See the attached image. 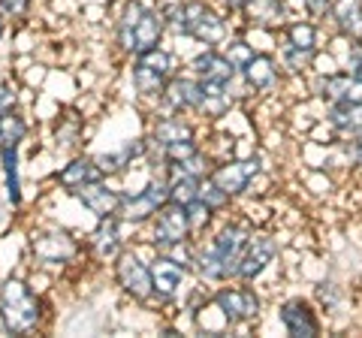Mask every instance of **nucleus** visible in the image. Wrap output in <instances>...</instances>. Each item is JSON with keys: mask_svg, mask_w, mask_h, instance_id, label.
Segmentation results:
<instances>
[{"mask_svg": "<svg viewBox=\"0 0 362 338\" xmlns=\"http://www.w3.org/2000/svg\"><path fill=\"white\" fill-rule=\"evenodd\" d=\"M317 299H320V305L326 311H335L338 305H341V299H344V287H338L335 281H323V284L317 287Z\"/></svg>", "mask_w": 362, "mask_h": 338, "instance_id": "obj_37", "label": "nucleus"}, {"mask_svg": "<svg viewBox=\"0 0 362 338\" xmlns=\"http://www.w3.org/2000/svg\"><path fill=\"white\" fill-rule=\"evenodd\" d=\"M187 269L173 263L169 257L157 254L151 260V290H154V302L157 305H169V302L178 299L181 287H185Z\"/></svg>", "mask_w": 362, "mask_h": 338, "instance_id": "obj_18", "label": "nucleus"}, {"mask_svg": "<svg viewBox=\"0 0 362 338\" xmlns=\"http://www.w3.org/2000/svg\"><path fill=\"white\" fill-rule=\"evenodd\" d=\"M4 33H6V18L0 16V40H4Z\"/></svg>", "mask_w": 362, "mask_h": 338, "instance_id": "obj_44", "label": "nucleus"}, {"mask_svg": "<svg viewBox=\"0 0 362 338\" xmlns=\"http://www.w3.org/2000/svg\"><path fill=\"white\" fill-rule=\"evenodd\" d=\"M73 197L78 199V206H82L85 211H90V215H94L97 221H103V218H118L124 190L112 187L106 178H97V182H90V185H85V187H78Z\"/></svg>", "mask_w": 362, "mask_h": 338, "instance_id": "obj_16", "label": "nucleus"}, {"mask_svg": "<svg viewBox=\"0 0 362 338\" xmlns=\"http://www.w3.org/2000/svg\"><path fill=\"white\" fill-rule=\"evenodd\" d=\"M112 278H115L118 290L127 299L139 302V305H151L154 290H151V263H145L136 251H124L112 260Z\"/></svg>", "mask_w": 362, "mask_h": 338, "instance_id": "obj_7", "label": "nucleus"}, {"mask_svg": "<svg viewBox=\"0 0 362 338\" xmlns=\"http://www.w3.org/2000/svg\"><path fill=\"white\" fill-rule=\"evenodd\" d=\"M314 94L320 97L326 106H332V103H362V78L341 70V66H335V70L317 73Z\"/></svg>", "mask_w": 362, "mask_h": 338, "instance_id": "obj_12", "label": "nucleus"}, {"mask_svg": "<svg viewBox=\"0 0 362 338\" xmlns=\"http://www.w3.org/2000/svg\"><path fill=\"white\" fill-rule=\"evenodd\" d=\"M281 251L278 239L272 233H251V239L245 245V254L239 260V269H235V281H247V284H254V281L266 272V269L275 263V257Z\"/></svg>", "mask_w": 362, "mask_h": 338, "instance_id": "obj_11", "label": "nucleus"}, {"mask_svg": "<svg viewBox=\"0 0 362 338\" xmlns=\"http://www.w3.org/2000/svg\"><path fill=\"white\" fill-rule=\"evenodd\" d=\"M169 202V178L160 173L154 175L142 190H133V194L121 197V209H118V221L127 223V227H145L157 209Z\"/></svg>", "mask_w": 362, "mask_h": 338, "instance_id": "obj_6", "label": "nucleus"}, {"mask_svg": "<svg viewBox=\"0 0 362 338\" xmlns=\"http://www.w3.org/2000/svg\"><path fill=\"white\" fill-rule=\"evenodd\" d=\"M157 4H160V0H157Z\"/></svg>", "mask_w": 362, "mask_h": 338, "instance_id": "obj_45", "label": "nucleus"}, {"mask_svg": "<svg viewBox=\"0 0 362 338\" xmlns=\"http://www.w3.org/2000/svg\"><path fill=\"white\" fill-rule=\"evenodd\" d=\"M199 182H202V178H187V175L169 178V202H178V206H194V202L199 199Z\"/></svg>", "mask_w": 362, "mask_h": 338, "instance_id": "obj_32", "label": "nucleus"}, {"mask_svg": "<svg viewBox=\"0 0 362 338\" xmlns=\"http://www.w3.org/2000/svg\"><path fill=\"white\" fill-rule=\"evenodd\" d=\"M214 308L221 311V317L226 320V326H245L254 323L259 314H263V296L247 284V281H223V284L214 287L211 293Z\"/></svg>", "mask_w": 362, "mask_h": 338, "instance_id": "obj_4", "label": "nucleus"}, {"mask_svg": "<svg viewBox=\"0 0 362 338\" xmlns=\"http://www.w3.org/2000/svg\"><path fill=\"white\" fill-rule=\"evenodd\" d=\"M187 73L197 76L199 82H221V85H235V78H239V70L226 61L221 49H202L197 58H190Z\"/></svg>", "mask_w": 362, "mask_h": 338, "instance_id": "obj_21", "label": "nucleus"}, {"mask_svg": "<svg viewBox=\"0 0 362 338\" xmlns=\"http://www.w3.org/2000/svg\"><path fill=\"white\" fill-rule=\"evenodd\" d=\"M323 121L338 139H354L362 133V103H332V106H326Z\"/></svg>", "mask_w": 362, "mask_h": 338, "instance_id": "obj_26", "label": "nucleus"}, {"mask_svg": "<svg viewBox=\"0 0 362 338\" xmlns=\"http://www.w3.org/2000/svg\"><path fill=\"white\" fill-rule=\"evenodd\" d=\"M320 21L314 18H290L284 28H281V37H284V42H293V46H305V49H317L320 46Z\"/></svg>", "mask_w": 362, "mask_h": 338, "instance_id": "obj_29", "label": "nucleus"}, {"mask_svg": "<svg viewBox=\"0 0 362 338\" xmlns=\"http://www.w3.org/2000/svg\"><path fill=\"white\" fill-rule=\"evenodd\" d=\"M173 76H175V54L163 46L133 54L130 61V85L136 97L142 100H157Z\"/></svg>", "mask_w": 362, "mask_h": 338, "instance_id": "obj_3", "label": "nucleus"}, {"mask_svg": "<svg viewBox=\"0 0 362 338\" xmlns=\"http://www.w3.org/2000/svg\"><path fill=\"white\" fill-rule=\"evenodd\" d=\"M28 251L37 266H70L82 257V242L76 239L70 230L61 227H40L30 233Z\"/></svg>", "mask_w": 362, "mask_h": 338, "instance_id": "obj_5", "label": "nucleus"}, {"mask_svg": "<svg viewBox=\"0 0 362 338\" xmlns=\"http://www.w3.org/2000/svg\"><path fill=\"white\" fill-rule=\"evenodd\" d=\"M332 4H335V0H299L302 16H308V18H314V21H329Z\"/></svg>", "mask_w": 362, "mask_h": 338, "instance_id": "obj_40", "label": "nucleus"}, {"mask_svg": "<svg viewBox=\"0 0 362 338\" xmlns=\"http://www.w3.org/2000/svg\"><path fill=\"white\" fill-rule=\"evenodd\" d=\"M211 4H214V6H218V9H221V13H226V16H230V18H233V16H239V13H242V9H245L247 4H251V0H211Z\"/></svg>", "mask_w": 362, "mask_h": 338, "instance_id": "obj_42", "label": "nucleus"}, {"mask_svg": "<svg viewBox=\"0 0 362 338\" xmlns=\"http://www.w3.org/2000/svg\"><path fill=\"white\" fill-rule=\"evenodd\" d=\"M124 251L121 239V221L118 218H103L97 223V230L88 235V254L97 263H112Z\"/></svg>", "mask_w": 362, "mask_h": 338, "instance_id": "obj_23", "label": "nucleus"}, {"mask_svg": "<svg viewBox=\"0 0 362 338\" xmlns=\"http://www.w3.org/2000/svg\"><path fill=\"white\" fill-rule=\"evenodd\" d=\"M97 178H106L103 169L97 166V161L94 157H88V154H78V157L66 161L58 173H54V185H58L61 190H66V194H76L78 187L97 182Z\"/></svg>", "mask_w": 362, "mask_h": 338, "instance_id": "obj_24", "label": "nucleus"}, {"mask_svg": "<svg viewBox=\"0 0 362 338\" xmlns=\"http://www.w3.org/2000/svg\"><path fill=\"white\" fill-rule=\"evenodd\" d=\"M187 239H194L187 206L166 202V206L157 209V215L148 221V242H151L154 251H160L166 245H175V242H187Z\"/></svg>", "mask_w": 362, "mask_h": 338, "instance_id": "obj_8", "label": "nucleus"}, {"mask_svg": "<svg viewBox=\"0 0 362 338\" xmlns=\"http://www.w3.org/2000/svg\"><path fill=\"white\" fill-rule=\"evenodd\" d=\"M166 40V21L160 16L157 4L145 0H124L118 21H115V46L124 54H142L148 49L163 46Z\"/></svg>", "mask_w": 362, "mask_h": 338, "instance_id": "obj_1", "label": "nucleus"}, {"mask_svg": "<svg viewBox=\"0 0 362 338\" xmlns=\"http://www.w3.org/2000/svg\"><path fill=\"white\" fill-rule=\"evenodd\" d=\"M218 49L226 54V61H230V64L235 66V70H242V66H245V64H247V61H251L254 54H257V49H254V46H251V42H247L245 37H233V33H230V37H226V40L221 42Z\"/></svg>", "mask_w": 362, "mask_h": 338, "instance_id": "obj_33", "label": "nucleus"}, {"mask_svg": "<svg viewBox=\"0 0 362 338\" xmlns=\"http://www.w3.org/2000/svg\"><path fill=\"white\" fill-rule=\"evenodd\" d=\"M278 320H281V326H284V332L293 335V338H314L323 330L320 317H317V308L302 296H293V299L281 302Z\"/></svg>", "mask_w": 362, "mask_h": 338, "instance_id": "obj_14", "label": "nucleus"}, {"mask_svg": "<svg viewBox=\"0 0 362 338\" xmlns=\"http://www.w3.org/2000/svg\"><path fill=\"white\" fill-rule=\"evenodd\" d=\"M226 37H230V16L221 13L214 4H209V9L197 18V25H194V30H190L187 40H194L206 49H218Z\"/></svg>", "mask_w": 362, "mask_h": 338, "instance_id": "obj_25", "label": "nucleus"}, {"mask_svg": "<svg viewBox=\"0 0 362 338\" xmlns=\"http://www.w3.org/2000/svg\"><path fill=\"white\" fill-rule=\"evenodd\" d=\"M4 157V173H6V194L9 202L18 209L21 206V187H18V148H4L0 151Z\"/></svg>", "mask_w": 362, "mask_h": 338, "instance_id": "obj_34", "label": "nucleus"}, {"mask_svg": "<svg viewBox=\"0 0 362 338\" xmlns=\"http://www.w3.org/2000/svg\"><path fill=\"white\" fill-rule=\"evenodd\" d=\"M33 9V0H0V16L6 21H21L28 18Z\"/></svg>", "mask_w": 362, "mask_h": 338, "instance_id": "obj_39", "label": "nucleus"}, {"mask_svg": "<svg viewBox=\"0 0 362 338\" xmlns=\"http://www.w3.org/2000/svg\"><path fill=\"white\" fill-rule=\"evenodd\" d=\"M320 46L317 49H305V46H293V42H281V52H278V61H281V70L287 76H305L314 70L317 58H320Z\"/></svg>", "mask_w": 362, "mask_h": 338, "instance_id": "obj_28", "label": "nucleus"}, {"mask_svg": "<svg viewBox=\"0 0 362 338\" xmlns=\"http://www.w3.org/2000/svg\"><path fill=\"white\" fill-rule=\"evenodd\" d=\"M347 157H350V163L362 173V133L354 136V139H347Z\"/></svg>", "mask_w": 362, "mask_h": 338, "instance_id": "obj_43", "label": "nucleus"}, {"mask_svg": "<svg viewBox=\"0 0 362 338\" xmlns=\"http://www.w3.org/2000/svg\"><path fill=\"white\" fill-rule=\"evenodd\" d=\"M329 25L341 40H362V0H335Z\"/></svg>", "mask_w": 362, "mask_h": 338, "instance_id": "obj_27", "label": "nucleus"}, {"mask_svg": "<svg viewBox=\"0 0 362 338\" xmlns=\"http://www.w3.org/2000/svg\"><path fill=\"white\" fill-rule=\"evenodd\" d=\"M163 112H175V115H194L199 103V78L190 73H175L166 82V88L157 97Z\"/></svg>", "mask_w": 362, "mask_h": 338, "instance_id": "obj_15", "label": "nucleus"}, {"mask_svg": "<svg viewBox=\"0 0 362 338\" xmlns=\"http://www.w3.org/2000/svg\"><path fill=\"white\" fill-rule=\"evenodd\" d=\"M211 0H160L157 9H160V16L166 21V33L169 37H190V30H194L197 18L206 13Z\"/></svg>", "mask_w": 362, "mask_h": 338, "instance_id": "obj_17", "label": "nucleus"}, {"mask_svg": "<svg viewBox=\"0 0 362 338\" xmlns=\"http://www.w3.org/2000/svg\"><path fill=\"white\" fill-rule=\"evenodd\" d=\"M185 136H197V124L190 121L187 115H175V112H163V115H157L154 124H151V130H148V161L151 157L166 148L169 142H178V139H185Z\"/></svg>", "mask_w": 362, "mask_h": 338, "instance_id": "obj_20", "label": "nucleus"}, {"mask_svg": "<svg viewBox=\"0 0 362 338\" xmlns=\"http://www.w3.org/2000/svg\"><path fill=\"white\" fill-rule=\"evenodd\" d=\"M251 233H254V227L247 221H226L209 239V247L218 254V260L223 263L226 272H230V278H235V269H239V260L245 254V245L251 239Z\"/></svg>", "mask_w": 362, "mask_h": 338, "instance_id": "obj_10", "label": "nucleus"}, {"mask_svg": "<svg viewBox=\"0 0 362 338\" xmlns=\"http://www.w3.org/2000/svg\"><path fill=\"white\" fill-rule=\"evenodd\" d=\"M211 166H214V157L209 151H197V154H190L185 157V161H175V163H166L163 166V175L166 178H175V175H187V178H206L211 173Z\"/></svg>", "mask_w": 362, "mask_h": 338, "instance_id": "obj_30", "label": "nucleus"}, {"mask_svg": "<svg viewBox=\"0 0 362 338\" xmlns=\"http://www.w3.org/2000/svg\"><path fill=\"white\" fill-rule=\"evenodd\" d=\"M259 169H263L259 154H251V157H226V161H214L209 178L235 199V197L247 194V187L254 185V178L259 175Z\"/></svg>", "mask_w": 362, "mask_h": 338, "instance_id": "obj_9", "label": "nucleus"}, {"mask_svg": "<svg viewBox=\"0 0 362 338\" xmlns=\"http://www.w3.org/2000/svg\"><path fill=\"white\" fill-rule=\"evenodd\" d=\"M28 133H30L28 118L21 115L18 109L4 112V115H0V151L4 148H18V145L28 139Z\"/></svg>", "mask_w": 362, "mask_h": 338, "instance_id": "obj_31", "label": "nucleus"}, {"mask_svg": "<svg viewBox=\"0 0 362 338\" xmlns=\"http://www.w3.org/2000/svg\"><path fill=\"white\" fill-rule=\"evenodd\" d=\"M281 76H284L281 61L269 52H257L254 58L239 70V78L245 82V88L251 94H266V91H272V88H278Z\"/></svg>", "mask_w": 362, "mask_h": 338, "instance_id": "obj_19", "label": "nucleus"}, {"mask_svg": "<svg viewBox=\"0 0 362 338\" xmlns=\"http://www.w3.org/2000/svg\"><path fill=\"white\" fill-rule=\"evenodd\" d=\"M233 103H235L233 85L199 82V103H197L194 118H202V121H221V118L230 115Z\"/></svg>", "mask_w": 362, "mask_h": 338, "instance_id": "obj_22", "label": "nucleus"}, {"mask_svg": "<svg viewBox=\"0 0 362 338\" xmlns=\"http://www.w3.org/2000/svg\"><path fill=\"white\" fill-rule=\"evenodd\" d=\"M18 106V88L13 82H0V115Z\"/></svg>", "mask_w": 362, "mask_h": 338, "instance_id": "obj_41", "label": "nucleus"}, {"mask_svg": "<svg viewBox=\"0 0 362 338\" xmlns=\"http://www.w3.org/2000/svg\"><path fill=\"white\" fill-rule=\"evenodd\" d=\"M45 320V299L28 281L6 278L0 284V326L9 335H30Z\"/></svg>", "mask_w": 362, "mask_h": 338, "instance_id": "obj_2", "label": "nucleus"}, {"mask_svg": "<svg viewBox=\"0 0 362 338\" xmlns=\"http://www.w3.org/2000/svg\"><path fill=\"white\" fill-rule=\"evenodd\" d=\"M199 202H206V206L214 211V215H221V211H226V209L233 206V197L226 194V190H221V187L206 175V178L199 182Z\"/></svg>", "mask_w": 362, "mask_h": 338, "instance_id": "obj_35", "label": "nucleus"}, {"mask_svg": "<svg viewBox=\"0 0 362 338\" xmlns=\"http://www.w3.org/2000/svg\"><path fill=\"white\" fill-rule=\"evenodd\" d=\"M242 25L251 30H263V33H281V28L293 18V9L287 0H251L242 13Z\"/></svg>", "mask_w": 362, "mask_h": 338, "instance_id": "obj_13", "label": "nucleus"}, {"mask_svg": "<svg viewBox=\"0 0 362 338\" xmlns=\"http://www.w3.org/2000/svg\"><path fill=\"white\" fill-rule=\"evenodd\" d=\"M187 211H190V227H194V239L199 233H206V227L211 223V218H214V211L206 206V202H194V206H187Z\"/></svg>", "mask_w": 362, "mask_h": 338, "instance_id": "obj_38", "label": "nucleus"}, {"mask_svg": "<svg viewBox=\"0 0 362 338\" xmlns=\"http://www.w3.org/2000/svg\"><path fill=\"white\" fill-rule=\"evenodd\" d=\"M157 254H163V257H169L173 263H178V266H185L187 272L194 269V254H197V245H194V239H187V242H175V245H166V247H160Z\"/></svg>", "mask_w": 362, "mask_h": 338, "instance_id": "obj_36", "label": "nucleus"}]
</instances>
